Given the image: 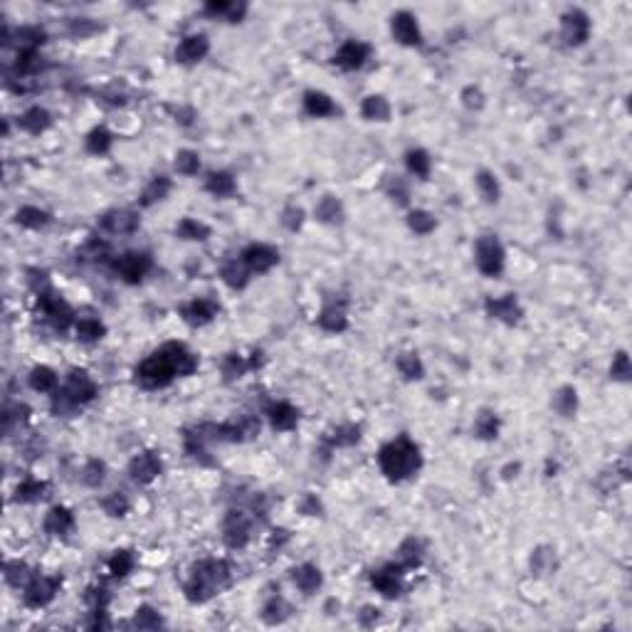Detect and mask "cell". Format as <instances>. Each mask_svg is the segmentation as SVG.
Returning <instances> with one entry per match:
<instances>
[{
    "label": "cell",
    "mask_w": 632,
    "mask_h": 632,
    "mask_svg": "<svg viewBox=\"0 0 632 632\" xmlns=\"http://www.w3.org/2000/svg\"><path fill=\"white\" fill-rule=\"evenodd\" d=\"M198 368V356H193L183 344L171 341L163 344L156 353H151L136 368V381L146 391L166 388L176 376H190Z\"/></svg>",
    "instance_id": "1"
},
{
    "label": "cell",
    "mask_w": 632,
    "mask_h": 632,
    "mask_svg": "<svg viewBox=\"0 0 632 632\" xmlns=\"http://www.w3.org/2000/svg\"><path fill=\"white\" fill-rule=\"evenodd\" d=\"M378 465H381L383 475L391 482H402L413 477L423 467V455H420V447L410 437H398L381 447Z\"/></svg>",
    "instance_id": "2"
},
{
    "label": "cell",
    "mask_w": 632,
    "mask_h": 632,
    "mask_svg": "<svg viewBox=\"0 0 632 632\" xmlns=\"http://www.w3.org/2000/svg\"><path fill=\"white\" fill-rule=\"evenodd\" d=\"M230 583V566L223 559H205L193 566L185 583V598L190 603H205Z\"/></svg>",
    "instance_id": "3"
},
{
    "label": "cell",
    "mask_w": 632,
    "mask_h": 632,
    "mask_svg": "<svg viewBox=\"0 0 632 632\" xmlns=\"http://www.w3.org/2000/svg\"><path fill=\"white\" fill-rule=\"evenodd\" d=\"M475 260L479 272L486 274V277H496L502 274L504 269V247L496 237L486 235L477 240V250H475Z\"/></svg>",
    "instance_id": "4"
},
{
    "label": "cell",
    "mask_w": 632,
    "mask_h": 632,
    "mask_svg": "<svg viewBox=\"0 0 632 632\" xmlns=\"http://www.w3.org/2000/svg\"><path fill=\"white\" fill-rule=\"evenodd\" d=\"M151 265H153V260H151V255H146V252H126V255L116 257V260L111 262L114 272L119 274L126 284L141 282V279L146 277L148 269H151Z\"/></svg>",
    "instance_id": "5"
},
{
    "label": "cell",
    "mask_w": 632,
    "mask_h": 632,
    "mask_svg": "<svg viewBox=\"0 0 632 632\" xmlns=\"http://www.w3.org/2000/svg\"><path fill=\"white\" fill-rule=\"evenodd\" d=\"M59 583L62 580L57 575H32L25 585V593H22V601H25L27 608H45L59 591Z\"/></svg>",
    "instance_id": "6"
},
{
    "label": "cell",
    "mask_w": 632,
    "mask_h": 632,
    "mask_svg": "<svg viewBox=\"0 0 632 632\" xmlns=\"http://www.w3.org/2000/svg\"><path fill=\"white\" fill-rule=\"evenodd\" d=\"M37 307H40V311L45 314V319L50 321V324L55 326V329L64 331L69 324H72L74 319V314L72 309H69V304L64 302L62 297H57V294H52L50 289H45V292L37 294Z\"/></svg>",
    "instance_id": "7"
},
{
    "label": "cell",
    "mask_w": 632,
    "mask_h": 632,
    "mask_svg": "<svg viewBox=\"0 0 632 632\" xmlns=\"http://www.w3.org/2000/svg\"><path fill=\"white\" fill-rule=\"evenodd\" d=\"M250 519H247L245 512H227L223 521V538L225 544L230 549H245L247 541H250Z\"/></svg>",
    "instance_id": "8"
},
{
    "label": "cell",
    "mask_w": 632,
    "mask_h": 632,
    "mask_svg": "<svg viewBox=\"0 0 632 632\" xmlns=\"http://www.w3.org/2000/svg\"><path fill=\"white\" fill-rule=\"evenodd\" d=\"M240 262L247 267V269H250V272L265 274L279 262V252L274 250V247H269V245H250V247L242 250Z\"/></svg>",
    "instance_id": "9"
},
{
    "label": "cell",
    "mask_w": 632,
    "mask_h": 632,
    "mask_svg": "<svg viewBox=\"0 0 632 632\" xmlns=\"http://www.w3.org/2000/svg\"><path fill=\"white\" fill-rule=\"evenodd\" d=\"M62 393L69 398L72 402H77L79 408H82L84 402L94 400L97 395V383L89 378L87 371H72L67 378V386L62 388Z\"/></svg>",
    "instance_id": "10"
},
{
    "label": "cell",
    "mask_w": 632,
    "mask_h": 632,
    "mask_svg": "<svg viewBox=\"0 0 632 632\" xmlns=\"http://www.w3.org/2000/svg\"><path fill=\"white\" fill-rule=\"evenodd\" d=\"M368 57H371V48H368L366 42L349 40V42H344V45L339 48V52H336L334 62L339 64L341 69H346V72H353V69L363 67Z\"/></svg>",
    "instance_id": "11"
},
{
    "label": "cell",
    "mask_w": 632,
    "mask_h": 632,
    "mask_svg": "<svg viewBox=\"0 0 632 632\" xmlns=\"http://www.w3.org/2000/svg\"><path fill=\"white\" fill-rule=\"evenodd\" d=\"M99 227L109 235H131L139 227V215L134 210H111L99 218Z\"/></svg>",
    "instance_id": "12"
},
{
    "label": "cell",
    "mask_w": 632,
    "mask_h": 632,
    "mask_svg": "<svg viewBox=\"0 0 632 632\" xmlns=\"http://www.w3.org/2000/svg\"><path fill=\"white\" fill-rule=\"evenodd\" d=\"M402 573H405V570H402L400 566L391 563V566H386V568H381V570H373L371 583H373V588L381 593V596L398 598L402 593V585H400V575Z\"/></svg>",
    "instance_id": "13"
},
{
    "label": "cell",
    "mask_w": 632,
    "mask_h": 632,
    "mask_svg": "<svg viewBox=\"0 0 632 632\" xmlns=\"http://www.w3.org/2000/svg\"><path fill=\"white\" fill-rule=\"evenodd\" d=\"M163 465H161V457L156 455V452H141L139 457H134L129 465V475L134 482H139V484H148V482H153L158 475H161Z\"/></svg>",
    "instance_id": "14"
},
{
    "label": "cell",
    "mask_w": 632,
    "mask_h": 632,
    "mask_svg": "<svg viewBox=\"0 0 632 632\" xmlns=\"http://www.w3.org/2000/svg\"><path fill=\"white\" fill-rule=\"evenodd\" d=\"M588 32H591V20L588 15L580 10H570L563 15V27H561V35H563L566 45H583L588 40Z\"/></svg>",
    "instance_id": "15"
},
{
    "label": "cell",
    "mask_w": 632,
    "mask_h": 632,
    "mask_svg": "<svg viewBox=\"0 0 632 632\" xmlns=\"http://www.w3.org/2000/svg\"><path fill=\"white\" fill-rule=\"evenodd\" d=\"M393 37H395L400 45H408V48H415L423 42V35H420L418 20H415L410 13H395L393 15Z\"/></svg>",
    "instance_id": "16"
},
{
    "label": "cell",
    "mask_w": 632,
    "mask_h": 632,
    "mask_svg": "<svg viewBox=\"0 0 632 632\" xmlns=\"http://www.w3.org/2000/svg\"><path fill=\"white\" fill-rule=\"evenodd\" d=\"M210 50V42L205 35H188L181 40V45L176 48V59L181 64H193L200 62V59L208 55Z\"/></svg>",
    "instance_id": "17"
},
{
    "label": "cell",
    "mask_w": 632,
    "mask_h": 632,
    "mask_svg": "<svg viewBox=\"0 0 632 632\" xmlns=\"http://www.w3.org/2000/svg\"><path fill=\"white\" fill-rule=\"evenodd\" d=\"M181 314H183V319L188 321L190 326H203L215 319L218 304L210 302V299H193V302L185 304V307L181 309Z\"/></svg>",
    "instance_id": "18"
},
{
    "label": "cell",
    "mask_w": 632,
    "mask_h": 632,
    "mask_svg": "<svg viewBox=\"0 0 632 632\" xmlns=\"http://www.w3.org/2000/svg\"><path fill=\"white\" fill-rule=\"evenodd\" d=\"M486 311H489V316L507 321V324H517L521 319V307H519L514 294H507L502 299H489L486 302Z\"/></svg>",
    "instance_id": "19"
},
{
    "label": "cell",
    "mask_w": 632,
    "mask_h": 632,
    "mask_svg": "<svg viewBox=\"0 0 632 632\" xmlns=\"http://www.w3.org/2000/svg\"><path fill=\"white\" fill-rule=\"evenodd\" d=\"M319 326L329 334H341V331L349 326V319H346V302H329L324 307L319 316Z\"/></svg>",
    "instance_id": "20"
},
{
    "label": "cell",
    "mask_w": 632,
    "mask_h": 632,
    "mask_svg": "<svg viewBox=\"0 0 632 632\" xmlns=\"http://www.w3.org/2000/svg\"><path fill=\"white\" fill-rule=\"evenodd\" d=\"M45 531H48L50 536H67V533H72L74 531L72 512L64 507L50 509L48 517H45Z\"/></svg>",
    "instance_id": "21"
},
{
    "label": "cell",
    "mask_w": 632,
    "mask_h": 632,
    "mask_svg": "<svg viewBox=\"0 0 632 632\" xmlns=\"http://www.w3.org/2000/svg\"><path fill=\"white\" fill-rule=\"evenodd\" d=\"M267 415H269V423H272L274 430L287 433V430L297 428L299 413L294 405H289V402H272V405L267 408Z\"/></svg>",
    "instance_id": "22"
},
{
    "label": "cell",
    "mask_w": 632,
    "mask_h": 632,
    "mask_svg": "<svg viewBox=\"0 0 632 632\" xmlns=\"http://www.w3.org/2000/svg\"><path fill=\"white\" fill-rule=\"evenodd\" d=\"M292 580L297 583L299 591L307 593V596H311L316 588H321V583H324V575H321V570L316 568V566L304 563V566H299V568L292 570Z\"/></svg>",
    "instance_id": "23"
},
{
    "label": "cell",
    "mask_w": 632,
    "mask_h": 632,
    "mask_svg": "<svg viewBox=\"0 0 632 632\" xmlns=\"http://www.w3.org/2000/svg\"><path fill=\"white\" fill-rule=\"evenodd\" d=\"M304 109H307L309 116H316V119L334 116L339 111L334 101H331V97L324 94V92H307L304 94Z\"/></svg>",
    "instance_id": "24"
},
{
    "label": "cell",
    "mask_w": 632,
    "mask_h": 632,
    "mask_svg": "<svg viewBox=\"0 0 632 632\" xmlns=\"http://www.w3.org/2000/svg\"><path fill=\"white\" fill-rule=\"evenodd\" d=\"M50 124H52V119H50V114L42 109V106H32V109H27L25 114L17 119V126H20L22 131H27V134H32V136L42 134Z\"/></svg>",
    "instance_id": "25"
},
{
    "label": "cell",
    "mask_w": 632,
    "mask_h": 632,
    "mask_svg": "<svg viewBox=\"0 0 632 632\" xmlns=\"http://www.w3.org/2000/svg\"><path fill=\"white\" fill-rule=\"evenodd\" d=\"M205 190L213 193V195H218V198H230V195L237 190V183H235V178H232L230 173L218 171V173H210L208 176V181H205Z\"/></svg>",
    "instance_id": "26"
},
{
    "label": "cell",
    "mask_w": 632,
    "mask_h": 632,
    "mask_svg": "<svg viewBox=\"0 0 632 632\" xmlns=\"http://www.w3.org/2000/svg\"><path fill=\"white\" fill-rule=\"evenodd\" d=\"M420 561H423V544H420L418 538L402 541V546L398 549L395 563L400 566L402 570H410V568H415V566H420Z\"/></svg>",
    "instance_id": "27"
},
{
    "label": "cell",
    "mask_w": 632,
    "mask_h": 632,
    "mask_svg": "<svg viewBox=\"0 0 632 632\" xmlns=\"http://www.w3.org/2000/svg\"><path fill=\"white\" fill-rule=\"evenodd\" d=\"M289 615H292V608H289V603L284 601L282 596L269 598L265 610H262V617H265L267 625H279V622H284Z\"/></svg>",
    "instance_id": "28"
},
{
    "label": "cell",
    "mask_w": 632,
    "mask_h": 632,
    "mask_svg": "<svg viewBox=\"0 0 632 632\" xmlns=\"http://www.w3.org/2000/svg\"><path fill=\"white\" fill-rule=\"evenodd\" d=\"M45 491H48V484L40 479H25L17 484L15 489V502H22V504H35L40 502L42 496H45Z\"/></svg>",
    "instance_id": "29"
},
{
    "label": "cell",
    "mask_w": 632,
    "mask_h": 632,
    "mask_svg": "<svg viewBox=\"0 0 632 632\" xmlns=\"http://www.w3.org/2000/svg\"><path fill=\"white\" fill-rule=\"evenodd\" d=\"M30 388L37 393H52L57 388V373L48 366H37L30 371Z\"/></svg>",
    "instance_id": "30"
},
{
    "label": "cell",
    "mask_w": 632,
    "mask_h": 632,
    "mask_svg": "<svg viewBox=\"0 0 632 632\" xmlns=\"http://www.w3.org/2000/svg\"><path fill=\"white\" fill-rule=\"evenodd\" d=\"M176 235L181 240H208L210 237V227L205 223H198L193 218H183L176 225Z\"/></svg>",
    "instance_id": "31"
},
{
    "label": "cell",
    "mask_w": 632,
    "mask_h": 632,
    "mask_svg": "<svg viewBox=\"0 0 632 632\" xmlns=\"http://www.w3.org/2000/svg\"><path fill=\"white\" fill-rule=\"evenodd\" d=\"M15 220H17V225H22V227H27V230H40V227H45V225L50 223V215L45 213V210H40V208L25 205V208L17 210Z\"/></svg>",
    "instance_id": "32"
},
{
    "label": "cell",
    "mask_w": 632,
    "mask_h": 632,
    "mask_svg": "<svg viewBox=\"0 0 632 632\" xmlns=\"http://www.w3.org/2000/svg\"><path fill=\"white\" fill-rule=\"evenodd\" d=\"M104 334H106V326L99 319H94V316H84V319L77 321V339L84 341V344L99 341Z\"/></svg>",
    "instance_id": "33"
},
{
    "label": "cell",
    "mask_w": 632,
    "mask_h": 632,
    "mask_svg": "<svg viewBox=\"0 0 632 632\" xmlns=\"http://www.w3.org/2000/svg\"><path fill=\"white\" fill-rule=\"evenodd\" d=\"M27 415H30V408H27L25 402H15V405H6L3 410V430L6 435H10L15 428L27 423Z\"/></svg>",
    "instance_id": "34"
},
{
    "label": "cell",
    "mask_w": 632,
    "mask_h": 632,
    "mask_svg": "<svg viewBox=\"0 0 632 632\" xmlns=\"http://www.w3.org/2000/svg\"><path fill=\"white\" fill-rule=\"evenodd\" d=\"M360 440V428H356V425H341V428L331 430L329 435H326V442L331 444V447H351V444H356Z\"/></svg>",
    "instance_id": "35"
},
{
    "label": "cell",
    "mask_w": 632,
    "mask_h": 632,
    "mask_svg": "<svg viewBox=\"0 0 632 632\" xmlns=\"http://www.w3.org/2000/svg\"><path fill=\"white\" fill-rule=\"evenodd\" d=\"M223 279H225V284H227V287H232V289H242L247 284V274H250V269H247L245 265H242V262H237V260H232V262H227V265L223 267Z\"/></svg>",
    "instance_id": "36"
},
{
    "label": "cell",
    "mask_w": 632,
    "mask_h": 632,
    "mask_svg": "<svg viewBox=\"0 0 632 632\" xmlns=\"http://www.w3.org/2000/svg\"><path fill=\"white\" fill-rule=\"evenodd\" d=\"M203 10H205V15L225 17V20H230V22H237L242 15H245V6H237V3H208Z\"/></svg>",
    "instance_id": "37"
},
{
    "label": "cell",
    "mask_w": 632,
    "mask_h": 632,
    "mask_svg": "<svg viewBox=\"0 0 632 632\" xmlns=\"http://www.w3.org/2000/svg\"><path fill=\"white\" fill-rule=\"evenodd\" d=\"M171 193V181H168L166 176H158L153 178L151 183L143 188L141 193V205H153L156 200H163L166 195Z\"/></svg>",
    "instance_id": "38"
},
{
    "label": "cell",
    "mask_w": 632,
    "mask_h": 632,
    "mask_svg": "<svg viewBox=\"0 0 632 632\" xmlns=\"http://www.w3.org/2000/svg\"><path fill=\"white\" fill-rule=\"evenodd\" d=\"M360 111H363V116L371 121L391 119V104H388L383 97H368V99L363 101V106H360Z\"/></svg>",
    "instance_id": "39"
},
{
    "label": "cell",
    "mask_w": 632,
    "mask_h": 632,
    "mask_svg": "<svg viewBox=\"0 0 632 632\" xmlns=\"http://www.w3.org/2000/svg\"><path fill=\"white\" fill-rule=\"evenodd\" d=\"M250 368H252L250 360H245L242 356H237V353H227L225 356V360H223L225 381H235V378L245 376V371H250Z\"/></svg>",
    "instance_id": "40"
},
{
    "label": "cell",
    "mask_w": 632,
    "mask_h": 632,
    "mask_svg": "<svg viewBox=\"0 0 632 632\" xmlns=\"http://www.w3.org/2000/svg\"><path fill=\"white\" fill-rule=\"evenodd\" d=\"M554 408L559 410L563 418H570V415L575 413V408H578V395H575V391L570 386L561 388L559 393L554 395Z\"/></svg>",
    "instance_id": "41"
},
{
    "label": "cell",
    "mask_w": 632,
    "mask_h": 632,
    "mask_svg": "<svg viewBox=\"0 0 632 632\" xmlns=\"http://www.w3.org/2000/svg\"><path fill=\"white\" fill-rule=\"evenodd\" d=\"M134 563H136V559H134L131 551H116L109 559V573L114 578H124V575H129L134 570Z\"/></svg>",
    "instance_id": "42"
},
{
    "label": "cell",
    "mask_w": 632,
    "mask_h": 632,
    "mask_svg": "<svg viewBox=\"0 0 632 632\" xmlns=\"http://www.w3.org/2000/svg\"><path fill=\"white\" fill-rule=\"evenodd\" d=\"M398 371L408 378V381H418V378H423L425 368H423V360L415 353H402L398 358Z\"/></svg>",
    "instance_id": "43"
},
{
    "label": "cell",
    "mask_w": 632,
    "mask_h": 632,
    "mask_svg": "<svg viewBox=\"0 0 632 632\" xmlns=\"http://www.w3.org/2000/svg\"><path fill=\"white\" fill-rule=\"evenodd\" d=\"M109 148H111V134L104 129V126H97V129L87 136V151L101 156V153H106Z\"/></svg>",
    "instance_id": "44"
},
{
    "label": "cell",
    "mask_w": 632,
    "mask_h": 632,
    "mask_svg": "<svg viewBox=\"0 0 632 632\" xmlns=\"http://www.w3.org/2000/svg\"><path fill=\"white\" fill-rule=\"evenodd\" d=\"M134 627H139V630H158V627H163V617L153 608L143 605L134 615Z\"/></svg>",
    "instance_id": "45"
},
{
    "label": "cell",
    "mask_w": 632,
    "mask_h": 632,
    "mask_svg": "<svg viewBox=\"0 0 632 632\" xmlns=\"http://www.w3.org/2000/svg\"><path fill=\"white\" fill-rule=\"evenodd\" d=\"M405 163H408V171L413 173V176H418V178H428L430 176V156L425 151H420V148L408 151Z\"/></svg>",
    "instance_id": "46"
},
{
    "label": "cell",
    "mask_w": 632,
    "mask_h": 632,
    "mask_svg": "<svg viewBox=\"0 0 632 632\" xmlns=\"http://www.w3.org/2000/svg\"><path fill=\"white\" fill-rule=\"evenodd\" d=\"M341 215H344V210H341V203L336 198H331V195L321 198V203L316 205V218L324 220V223H339Z\"/></svg>",
    "instance_id": "47"
},
{
    "label": "cell",
    "mask_w": 632,
    "mask_h": 632,
    "mask_svg": "<svg viewBox=\"0 0 632 632\" xmlns=\"http://www.w3.org/2000/svg\"><path fill=\"white\" fill-rule=\"evenodd\" d=\"M40 67V55H37V48H20L15 59V69L17 74H32Z\"/></svg>",
    "instance_id": "48"
},
{
    "label": "cell",
    "mask_w": 632,
    "mask_h": 632,
    "mask_svg": "<svg viewBox=\"0 0 632 632\" xmlns=\"http://www.w3.org/2000/svg\"><path fill=\"white\" fill-rule=\"evenodd\" d=\"M475 433H477V437H482V440L496 437V433H499V420H496V415L494 413H486V410H484V413L477 418Z\"/></svg>",
    "instance_id": "49"
},
{
    "label": "cell",
    "mask_w": 632,
    "mask_h": 632,
    "mask_svg": "<svg viewBox=\"0 0 632 632\" xmlns=\"http://www.w3.org/2000/svg\"><path fill=\"white\" fill-rule=\"evenodd\" d=\"M101 509H104L109 517H124L129 512V499H126L121 491H111L109 496L101 499Z\"/></svg>",
    "instance_id": "50"
},
{
    "label": "cell",
    "mask_w": 632,
    "mask_h": 632,
    "mask_svg": "<svg viewBox=\"0 0 632 632\" xmlns=\"http://www.w3.org/2000/svg\"><path fill=\"white\" fill-rule=\"evenodd\" d=\"M200 168V156L195 151H178L176 156V171L178 173H183V176H195Z\"/></svg>",
    "instance_id": "51"
},
{
    "label": "cell",
    "mask_w": 632,
    "mask_h": 632,
    "mask_svg": "<svg viewBox=\"0 0 632 632\" xmlns=\"http://www.w3.org/2000/svg\"><path fill=\"white\" fill-rule=\"evenodd\" d=\"M408 225L410 230H415L418 235H428V232L435 230V218L430 213H425V210H413L408 218Z\"/></svg>",
    "instance_id": "52"
},
{
    "label": "cell",
    "mask_w": 632,
    "mask_h": 632,
    "mask_svg": "<svg viewBox=\"0 0 632 632\" xmlns=\"http://www.w3.org/2000/svg\"><path fill=\"white\" fill-rule=\"evenodd\" d=\"M477 185H479V193L484 195L486 203H496V198H499V183H496V178L491 173L482 171L477 176Z\"/></svg>",
    "instance_id": "53"
},
{
    "label": "cell",
    "mask_w": 632,
    "mask_h": 632,
    "mask_svg": "<svg viewBox=\"0 0 632 632\" xmlns=\"http://www.w3.org/2000/svg\"><path fill=\"white\" fill-rule=\"evenodd\" d=\"M104 472H106L104 462L89 460L87 467L82 470V482H84V484H89V486H99L101 482H104Z\"/></svg>",
    "instance_id": "54"
},
{
    "label": "cell",
    "mask_w": 632,
    "mask_h": 632,
    "mask_svg": "<svg viewBox=\"0 0 632 632\" xmlns=\"http://www.w3.org/2000/svg\"><path fill=\"white\" fill-rule=\"evenodd\" d=\"M77 255L82 257V260H104V257L109 255V245H106L104 240H99V237H92Z\"/></svg>",
    "instance_id": "55"
},
{
    "label": "cell",
    "mask_w": 632,
    "mask_h": 632,
    "mask_svg": "<svg viewBox=\"0 0 632 632\" xmlns=\"http://www.w3.org/2000/svg\"><path fill=\"white\" fill-rule=\"evenodd\" d=\"M32 575H30V570H27V566L22 563V561H8L6 563V580L10 585H20V583H25V580H30Z\"/></svg>",
    "instance_id": "56"
},
{
    "label": "cell",
    "mask_w": 632,
    "mask_h": 632,
    "mask_svg": "<svg viewBox=\"0 0 632 632\" xmlns=\"http://www.w3.org/2000/svg\"><path fill=\"white\" fill-rule=\"evenodd\" d=\"M17 40H20V48H37V45L45 42V32L40 27H20Z\"/></svg>",
    "instance_id": "57"
},
{
    "label": "cell",
    "mask_w": 632,
    "mask_h": 632,
    "mask_svg": "<svg viewBox=\"0 0 632 632\" xmlns=\"http://www.w3.org/2000/svg\"><path fill=\"white\" fill-rule=\"evenodd\" d=\"M610 373H612V378H617V381H627V378H630V358H627L625 351H620V353L615 356Z\"/></svg>",
    "instance_id": "58"
},
{
    "label": "cell",
    "mask_w": 632,
    "mask_h": 632,
    "mask_svg": "<svg viewBox=\"0 0 632 632\" xmlns=\"http://www.w3.org/2000/svg\"><path fill=\"white\" fill-rule=\"evenodd\" d=\"M282 223L287 225L289 230H297V227H302V223H304V210L302 208H287L284 210V215H282Z\"/></svg>",
    "instance_id": "59"
},
{
    "label": "cell",
    "mask_w": 632,
    "mask_h": 632,
    "mask_svg": "<svg viewBox=\"0 0 632 632\" xmlns=\"http://www.w3.org/2000/svg\"><path fill=\"white\" fill-rule=\"evenodd\" d=\"M391 195H393V200L398 198V203H408V185L402 183L400 178H395V181H393L391 183Z\"/></svg>",
    "instance_id": "60"
},
{
    "label": "cell",
    "mask_w": 632,
    "mask_h": 632,
    "mask_svg": "<svg viewBox=\"0 0 632 632\" xmlns=\"http://www.w3.org/2000/svg\"><path fill=\"white\" fill-rule=\"evenodd\" d=\"M299 512H302V514H319L321 512V504L316 502L311 494H307L302 499V504H299Z\"/></svg>",
    "instance_id": "61"
},
{
    "label": "cell",
    "mask_w": 632,
    "mask_h": 632,
    "mask_svg": "<svg viewBox=\"0 0 632 632\" xmlns=\"http://www.w3.org/2000/svg\"><path fill=\"white\" fill-rule=\"evenodd\" d=\"M373 620H378V610H373V608H363V612H360V622H363V625H371Z\"/></svg>",
    "instance_id": "62"
}]
</instances>
